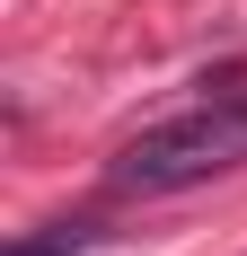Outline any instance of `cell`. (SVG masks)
Masks as SVG:
<instances>
[{"label":"cell","mask_w":247,"mask_h":256,"mask_svg":"<svg viewBox=\"0 0 247 256\" xmlns=\"http://www.w3.org/2000/svg\"><path fill=\"white\" fill-rule=\"evenodd\" d=\"M238 159H247V106L238 115H186V124H159V132H142V142H124L115 186L124 194H168V186L221 177Z\"/></svg>","instance_id":"obj_1"},{"label":"cell","mask_w":247,"mask_h":256,"mask_svg":"<svg viewBox=\"0 0 247 256\" xmlns=\"http://www.w3.org/2000/svg\"><path fill=\"white\" fill-rule=\"evenodd\" d=\"M80 248H88V230L71 221V230H53V238H18L9 256H80Z\"/></svg>","instance_id":"obj_2"}]
</instances>
